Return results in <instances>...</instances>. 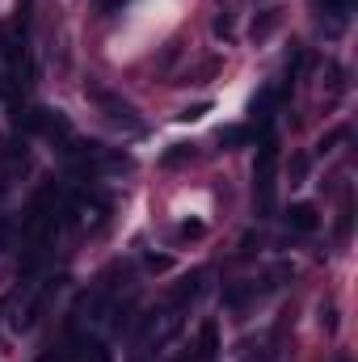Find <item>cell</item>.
Wrapping results in <instances>:
<instances>
[{"instance_id": "cell-1", "label": "cell", "mask_w": 358, "mask_h": 362, "mask_svg": "<svg viewBox=\"0 0 358 362\" xmlns=\"http://www.w3.org/2000/svg\"><path fill=\"white\" fill-rule=\"evenodd\" d=\"M291 219H295V228H304V232H308V228H316L312 206H295V211H291Z\"/></svg>"}]
</instances>
